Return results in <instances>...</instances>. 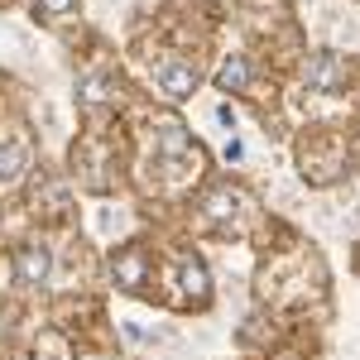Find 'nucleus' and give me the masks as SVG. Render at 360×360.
<instances>
[{
	"label": "nucleus",
	"mask_w": 360,
	"mask_h": 360,
	"mask_svg": "<svg viewBox=\"0 0 360 360\" xmlns=\"http://www.w3.org/2000/svg\"><path fill=\"white\" fill-rule=\"evenodd\" d=\"M307 77H312V82H332V77H336V63L322 53L317 63H312V72H307Z\"/></svg>",
	"instance_id": "nucleus-4"
},
{
	"label": "nucleus",
	"mask_w": 360,
	"mask_h": 360,
	"mask_svg": "<svg viewBox=\"0 0 360 360\" xmlns=\"http://www.w3.org/2000/svg\"><path fill=\"white\" fill-rule=\"evenodd\" d=\"M245 63H240V58H231V63H226L221 68V86H231V91H240V86H245Z\"/></svg>",
	"instance_id": "nucleus-3"
},
{
	"label": "nucleus",
	"mask_w": 360,
	"mask_h": 360,
	"mask_svg": "<svg viewBox=\"0 0 360 360\" xmlns=\"http://www.w3.org/2000/svg\"><path fill=\"white\" fill-rule=\"evenodd\" d=\"M159 82H164L173 96H188V91L197 86V72L193 68H168V72H159Z\"/></svg>",
	"instance_id": "nucleus-2"
},
{
	"label": "nucleus",
	"mask_w": 360,
	"mask_h": 360,
	"mask_svg": "<svg viewBox=\"0 0 360 360\" xmlns=\"http://www.w3.org/2000/svg\"><path fill=\"white\" fill-rule=\"evenodd\" d=\"M15 269H20V278H44V274H49V250H44V245H29L25 255H20V264H15Z\"/></svg>",
	"instance_id": "nucleus-1"
}]
</instances>
